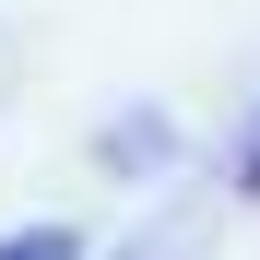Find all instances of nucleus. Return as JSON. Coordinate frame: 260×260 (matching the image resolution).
<instances>
[{
  "mask_svg": "<svg viewBox=\"0 0 260 260\" xmlns=\"http://www.w3.org/2000/svg\"><path fill=\"white\" fill-rule=\"evenodd\" d=\"M237 201H260V130H248V154H237Z\"/></svg>",
  "mask_w": 260,
  "mask_h": 260,
  "instance_id": "3",
  "label": "nucleus"
},
{
  "mask_svg": "<svg viewBox=\"0 0 260 260\" xmlns=\"http://www.w3.org/2000/svg\"><path fill=\"white\" fill-rule=\"evenodd\" d=\"M166 154V118H130V130H107V166H154Z\"/></svg>",
  "mask_w": 260,
  "mask_h": 260,
  "instance_id": "2",
  "label": "nucleus"
},
{
  "mask_svg": "<svg viewBox=\"0 0 260 260\" xmlns=\"http://www.w3.org/2000/svg\"><path fill=\"white\" fill-rule=\"evenodd\" d=\"M0 260H83V237H71V225H12Z\"/></svg>",
  "mask_w": 260,
  "mask_h": 260,
  "instance_id": "1",
  "label": "nucleus"
}]
</instances>
